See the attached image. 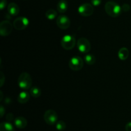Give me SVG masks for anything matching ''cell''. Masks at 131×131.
<instances>
[{"instance_id":"1","label":"cell","mask_w":131,"mask_h":131,"mask_svg":"<svg viewBox=\"0 0 131 131\" xmlns=\"http://www.w3.org/2000/svg\"><path fill=\"white\" fill-rule=\"evenodd\" d=\"M105 11L106 14L112 17H117L122 12V7L115 1H107L105 5Z\"/></svg>"},{"instance_id":"2","label":"cell","mask_w":131,"mask_h":131,"mask_svg":"<svg viewBox=\"0 0 131 131\" xmlns=\"http://www.w3.org/2000/svg\"><path fill=\"white\" fill-rule=\"evenodd\" d=\"M18 85L23 89L27 90L31 88L32 78L30 74L26 72H23L19 75L18 78Z\"/></svg>"},{"instance_id":"3","label":"cell","mask_w":131,"mask_h":131,"mask_svg":"<svg viewBox=\"0 0 131 131\" xmlns=\"http://www.w3.org/2000/svg\"><path fill=\"white\" fill-rule=\"evenodd\" d=\"M75 43L76 41L75 37L71 35H65L61 39V46L66 50H70L74 48Z\"/></svg>"},{"instance_id":"4","label":"cell","mask_w":131,"mask_h":131,"mask_svg":"<svg viewBox=\"0 0 131 131\" xmlns=\"http://www.w3.org/2000/svg\"><path fill=\"white\" fill-rule=\"evenodd\" d=\"M43 118L47 124L49 125H53L58 121V114L56 111L49 109L45 112Z\"/></svg>"},{"instance_id":"5","label":"cell","mask_w":131,"mask_h":131,"mask_svg":"<svg viewBox=\"0 0 131 131\" xmlns=\"http://www.w3.org/2000/svg\"><path fill=\"white\" fill-rule=\"evenodd\" d=\"M77 47L78 50L83 53H87L91 50V44L87 39L82 37L77 42Z\"/></svg>"},{"instance_id":"6","label":"cell","mask_w":131,"mask_h":131,"mask_svg":"<svg viewBox=\"0 0 131 131\" xmlns=\"http://www.w3.org/2000/svg\"><path fill=\"white\" fill-rule=\"evenodd\" d=\"M69 67L73 71H79L83 68L84 62L80 57L74 56L70 59L69 63Z\"/></svg>"},{"instance_id":"7","label":"cell","mask_w":131,"mask_h":131,"mask_svg":"<svg viewBox=\"0 0 131 131\" xmlns=\"http://www.w3.org/2000/svg\"><path fill=\"white\" fill-rule=\"evenodd\" d=\"M94 9L93 5L90 3L82 4L78 8V12L81 15L84 17L90 16L93 14Z\"/></svg>"},{"instance_id":"8","label":"cell","mask_w":131,"mask_h":131,"mask_svg":"<svg viewBox=\"0 0 131 131\" xmlns=\"http://www.w3.org/2000/svg\"><path fill=\"white\" fill-rule=\"evenodd\" d=\"M29 24V20L25 17H19L14 20L13 25L17 30H23L28 27Z\"/></svg>"},{"instance_id":"9","label":"cell","mask_w":131,"mask_h":131,"mask_svg":"<svg viewBox=\"0 0 131 131\" xmlns=\"http://www.w3.org/2000/svg\"><path fill=\"white\" fill-rule=\"evenodd\" d=\"M12 24L8 21H3L0 24V34L3 37L9 35L12 32Z\"/></svg>"},{"instance_id":"10","label":"cell","mask_w":131,"mask_h":131,"mask_svg":"<svg viewBox=\"0 0 131 131\" xmlns=\"http://www.w3.org/2000/svg\"><path fill=\"white\" fill-rule=\"evenodd\" d=\"M56 24L60 29H67L70 26V20L67 15L61 14L56 19Z\"/></svg>"},{"instance_id":"11","label":"cell","mask_w":131,"mask_h":131,"mask_svg":"<svg viewBox=\"0 0 131 131\" xmlns=\"http://www.w3.org/2000/svg\"><path fill=\"white\" fill-rule=\"evenodd\" d=\"M14 125L18 128H24L27 126V120L23 116H18L14 119Z\"/></svg>"},{"instance_id":"12","label":"cell","mask_w":131,"mask_h":131,"mask_svg":"<svg viewBox=\"0 0 131 131\" xmlns=\"http://www.w3.org/2000/svg\"><path fill=\"white\" fill-rule=\"evenodd\" d=\"M29 98H30V95H29V92H28L27 91H23L20 92L19 95H18L17 100L20 104H24L28 102L29 101Z\"/></svg>"},{"instance_id":"13","label":"cell","mask_w":131,"mask_h":131,"mask_svg":"<svg viewBox=\"0 0 131 131\" xmlns=\"http://www.w3.org/2000/svg\"><path fill=\"white\" fill-rule=\"evenodd\" d=\"M20 9H19V6L16 3H11L8 6V12L9 14L13 16H15L19 14Z\"/></svg>"},{"instance_id":"14","label":"cell","mask_w":131,"mask_h":131,"mask_svg":"<svg viewBox=\"0 0 131 131\" xmlns=\"http://www.w3.org/2000/svg\"><path fill=\"white\" fill-rule=\"evenodd\" d=\"M68 8V3L65 0H60L57 4V10L61 14L66 12Z\"/></svg>"},{"instance_id":"15","label":"cell","mask_w":131,"mask_h":131,"mask_svg":"<svg viewBox=\"0 0 131 131\" xmlns=\"http://www.w3.org/2000/svg\"><path fill=\"white\" fill-rule=\"evenodd\" d=\"M0 131H15V128L11 123L4 121L0 124Z\"/></svg>"},{"instance_id":"16","label":"cell","mask_w":131,"mask_h":131,"mask_svg":"<svg viewBox=\"0 0 131 131\" xmlns=\"http://www.w3.org/2000/svg\"><path fill=\"white\" fill-rule=\"evenodd\" d=\"M118 57L120 60H125L128 57H129V50H128L127 48H122L120 49V50L118 51Z\"/></svg>"},{"instance_id":"17","label":"cell","mask_w":131,"mask_h":131,"mask_svg":"<svg viewBox=\"0 0 131 131\" xmlns=\"http://www.w3.org/2000/svg\"><path fill=\"white\" fill-rule=\"evenodd\" d=\"M41 94H42V91L39 87H37V86H34L32 87L30 89V95L31 96H33V98H38L40 96Z\"/></svg>"},{"instance_id":"18","label":"cell","mask_w":131,"mask_h":131,"mask_svg":"<svg viewBox=\"0 0 131 131\" xmlns=\"http://www.w3.org/2000/svg\"><path fill=\"white\" fill-rule=\"evenodd\" d=\"M84 61L88 65H93L96 62V58L94 55L92 54H86L84 56Z\"/></svg>"},{"instance_id":"19","label":"cell","mask_w":131,"mask_h":131,"mask_svg":"<svg viewBox=\"0 0 131 131\" xmlns=\"http://www.w3.org/2000/svg\"><path fill=\"white\" fill-rule=\"evenodd\" d=\"M57 16V12L54 9H49L46 12V17L49 20H53Z\"/></svg>"},{"instance_id":"20","label":"cell","mask_w":131,"mask_h":131,"mask_svg":"<svg viewBox=\"0 0 131 131\" xmlns=\"http://www.w3.org/2000/svg\"><path fill=\"white\" fill-rule=\"evenodd\" d=\"M56 128L58 130H64L66 128V123H65V121H63L62 120L58 121L56 123Z\"/></svg>"},{"instance_id":"21","label":"cell","mask_w":131,"mask_h":131,"mask_svg":"<svg viewBox=\"0 0 131 131\" xmlns=\"http://www.w3.org/2000/svg\"><path fill=\"white\" fill-rule=\"evenodd\" d=\"M130 6L129 4L125 3L122 5V10L124 12H128L130 10Z\"/></svg>"},{"instance_id":"22","label":"cell","mask_w":131,"mask_h":131,"mask_svg":"<svg viewBox=\"0 0 131 131\" xmlns=\"http://www.w3.org/2000/svg\"><path fill=\"white\" fill-rule=\"evenodd\" d=\"M91 2L93 6H98L102 3V0H91Z\"/></svg>"},{"instance_id":"23","label":"cell","mask_w":131,"mask_h":131,"mask_svg":"<svg viewBox=\"0 0 131 131\" xmlns=\"http://www.w3.org/2000/svg\"><path fill=\"white\" fill-rule=\"evenodd\" d=\"M6 6V0H0V8H1V10H3Z\"/></svg>"},{"instance_id":"24","label":"cell","mask_w":131,"mask_h":131,"mask_svg":"<svg viewBox=\"0 0 131 131\" xmlns=\"http://www.w3.org/2000/svg\"><path fill=\"white\" fill-rule=\"evenodd\" d=\"M13 118H14V115H13V114H12V113H9V114H8L7 116H6V119H7L8 121H11L13 119Z\"/></svg>"},{"instance_id":"25","label":"cell","mask_w":131,"mask_h":131,"mask_svg":"<svg viewBox=\"0 0 131 131\" xmlns=\"http://www.w3.org/2000/svg\"><path fill=\"white\" fill-rule=\"evenodd\" d=\"M125 130L131 131V121L127 123V125H125Z\"/></svg>"},{"instance_id":"26","label":"cell","mask_w":131,"mask_h":131,"mask_svg":"<svg viewBox=\"0 0 131 131\" xmlns=\"http://www.w3.org/2000/svg\"><path fill=\"white\" fill-rule=\"evenodd\" d=\"M5 109H4L3 106V105H1V107H0V114H1V118H2L4 114H5Z\"/></svg>"},{"instance_id":"27","label":"cell","mask_w":131,"mask_h":131,"mask_svg":"<svg viewBox=\"0 0 131 131\" xmlns=\"http://www.w3.org/2000/svg\"><path fill=\"white\" fill-rule=\"evenodd\" d=\"M4 81H5V77L2 72H1V87H2L3 85Z\"/></svg>"}]
</instances>
